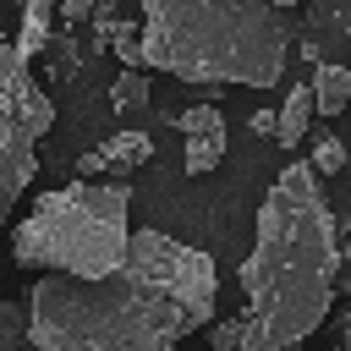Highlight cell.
<instances>
[{
    "instance_id": "cell-1",
    "label": "cell",
    "mask_w": 351,
    "mask_h": 351,
    "mask_svg": "<svg viewBox=\"0 0 351 351\" xmlns=\"http://www.w3.org/2000/svg\"><path fill=\"white\" fill-rule=\"evenodd\" d=\"M214 291L208 252L165 230H132L115 274H38L22 307L38 351H176L181 335L214 324Z\"/></svg>"
},
{
    "instance_id": "cell-2",
    "label": "cell",
    "mask_w": 351,
    "mask_h": 351,
    "mask_svg": "<svg viewBox=\"0 0 351 351\" xmlns=\"http://www.w3.org/2000/svg\"><path fill=\"white\" fill-rule=\"evenodd\" d=\"M340 225L307 159L285 165L258 208V241L241 258V335L247 351H296L335 302Z\"/></svg>"
},
{
    "instance_id": "cell-3",
    "label": "cell",
    "mask_w": 351,
    "mask_h": 351,
    "mask_svg": "<svg viewBox=\"0 0 351 351\" xmlns=\"http://www.w3.org/2000/svg\"><path fill=\"white\" fill-rule=\"evenodd\" d=\"M143 71L181 82L274 88L285 77L291 27L269 0H143Z\"/></svg>"
},
{
    "instance_id": "cell-4",
    "label": "cell",
    "mask_w": 351,
    "mask_h": 351,
    "mask_svg": "<svg viewBox=\"0 0 351 351\" xmlns=\"http://www.w3.org/2000/svg\"><path fill=\"white\" fill-rule=\"evenodd\" d=\"M126 241V181H71L60 192H44L11 230V258L38 274L104 280L121 269Z\"/></svg>"
},
{
    "instance_id": "cell-5",
    "label": "cell",
    "mask_w": 351,
    "mask_h": 351,
    "mask_svg": "<svg viewBox=\"0 0 351 351\" xmlns=\"http://www.w3.org/2000/svg\"><path fill=\"white\" fill-rule=\"evenodd\" d=\"M49 121H55L49 93L38 88L33 66L16 60V44L0 27V225L38 170V137L49 132Z\"/></svg>"
},
{
    "instance_id": "cell-6",
    "label": "cell",
    "mask_w": 351,
    "mask_h": 351,
    "mask_svg": "<svg viewBox=\"0 0 351 351\" xmlns=\"http://www.w3.org/2000/svg\"><path fill=\"white\" fill-rule=\"evenodd\" d=\"M154 159V137L148 132H137V126H126V132H115V137H104L99 143V165H104V176H132L137 165H148Z\"/></svg>"
},
{
    "instance_id": "cell-7",
    "label": "cell",
    "mask_w": 351,
    "mask_h": 351,
    "mask_svg": "<svg viewBox=\"0 0 351 351\" xmlns=\"http://www.w3.org/2000/svg\"><path fill=\"white\" fill-rule=\"evenodd\" d=\"M49 16H55V0H22V22H16V38H11L22 66H33V60L49 49V38H55Z\"/></svg>"
},
{
    "instance_id": "cell-8",
    "label": "cell",
    "mask_w": 351,
    "mask_h": 351,
    "mask_svg": "<svg viewBox=\"0 0 351 351\" xmlns=\"http://www.w3.org/2000/svg\"><path fill=\"white\" fill-rule=\"evenodd\" d=\"M307 93H313V115H340V110L351 104V66H340V60H318Z\"/></svg>"
},
{
    "instance_id": "cell-9",
    "label": "cell",
    "mask_w": 351,
    "mask_h": 351,
    "mask_svg": "<svg viewBox=\"0 0 351 351\" xmlns=\"http://www.w3.org/2000/svg\"><path fill=\"white\" fill-rule=\"evenodd\" d=\"M307 121H313V93H307V82H296L285 93V104L274 110V143L280 148H296L307 137Z\"/></svg>"
},
{
    "instance_id": "cell-10",
    "label": "cell",
    "mask_w": 351,
    "mask_h": 351,
    "mask_svg": "<svg viewBox=\"0 0 351 351\" xmlns=\"http://www.w3.org/2000/svg\"><path fill=\"white\" fill-rule=\"evenodd\" d=\"M148 71H115V82H110V104H115V115H143L148 110Z\"/></svg>"
},
{
    "instance_id": "cell-11",
    "label": "cell",
    "mask_w": 351,
    "mask_h": 351,
    "mask_svg": "<svg viewBox=\"0 0 351 351\" xmlns=\"http://www.w3.org/2000/svg\"><path fill=\"white\" fill-rule=\"evenodd\" d=\"M225 159V132H197V137H186V176H208L214 165Z\"/></svg>"
},
{
    "instance_id": "cell-12",
    "label": "cell",
    "mask_w": 351,
    "mask_h": 351,
    "mask_svg": "<svg viewBox=\"0 0 351 351\" xmlns=\"http://www.w3.org/2000/svg\"><path fill=\"white\" fill-rule=\"evenodd\" d=\"M0 351H38L27 335V307L22 302H0Z\"/></svg>"
},
{
    "instance_id": "cell-13",
    "label": "cell",
    "mask_w": 351,
    "mask_h": 351,
    "mask_svg": "<svg viewBox=\"0 0 351 351\" xmlns=\"http://www.w3.org/2000/svg\"><path fill=\"white\" fill-rule=\"evenodd\" d=\"M313 176L324 181V176H335V170H346V143L335 137V132H313Z\"/></svg>"
},
{
    "instance_id": "cell-14",
    "label": "cell",
    "mask_w": 351,
    "mask_h": 351,
    "mask_svg": "<svg viewBox=\"0 0 351 351\" xmlns=\"http://www.w3.org/2000/svg\"><path fill=\"white\" fill-rule=\"evenodd\" d=\"M170 126L186 132V137H197V132H225V115H219L214 104H192V110H176Z\"/></svg>"
},
{
    "instance_id": "cell-15",
    "label": "cell",
    "mask_w": 351,
    "mask_h": 351,
    "mask_svg": "<svg viewBox=\"0 0 351 351\" xmlns=\"http://www.w3.org/2000/svg\"><path fill=\"white\" fill-rule=\"evenodd\" d=\"M110 49L121 55V66H126V71H143V33H137V22H115Z\"/></svg>"
},
{
    "instance_id": "cell-16",
    "label": "cell",
    "mask_w": 351,
    "mask_h": 351,
    "mask_svg": "<svg viewBox=\"0 0 351 351\" xmlns=\"http://www.w3.org/2000/svg\"><path fill=\"white\" fill-rule=\"evenodd\" d=\"M208 346L214 351H247V335L236 318H219V324H208Z\"/></svg>"
},
{
    "instance_id": "cell-17",
    "label": "cell",
    "mask_w": 351,
    "mask_h": 351,
    "mask_svg": "<svg viewBox=\"0 0 351 351\" xmlns=\"http://www.w3.org/2000/svg\"><path fill=\"white\" fill-rule=\"evenodd\" d=\"M55 5H60V22H66V27H77V22H88V16H93V5H99V0H55Z\"/></svg>"
},
{
    "instance_id": "cell-18",
    "label": "cell",
    "mask_w": 351,
    "mask_h": 351,
    "mask_svg": "<svg viewBox=\"0 0 351 351\" xmlns=\"http://www.w3.org/2000/svg\"><path fill=\"white\" fill-rule=\"evenodd\" d=\"M335 296H351V252H340V269H335Z\"/></svg>"
},
{
    "instance_id": "cell-19",
    "label": "cell",
    "mask_w": 351,
    "mask_h": 351,
    "mask_svg": "<svg viewBox=\"0 0 351 351\" xmlns=\"http://www.w3.org/2000/svg\"><path fill=\"white\" fill-rule=\"evenodd\" d=\"M247 126H252V137H274V110H258Z\"/></svg>"
},
{
    "instance_id": "cell-20",
    "label": "cell",
    "mask_w": 351,
    "mask_h": 351,
    "mask_svg": "<svg viewBox=\"0 0 351 351\" xmlns=\"http://www.w3.org/2000/svg\"><path fill=\"white\" fill-rule=\"evenodd\" d=\"M340 351H351V313H346V324H340Z\"/></svg>"
},
{
    "instance_id": "cell-21",
    "label": "cell",
    "mask_w": 351,
    "mask_h": 351,
    "mask_svg": "<svg viewBox=\"0 0 351 351\" xmlns=\"http://www.w3.org/2000/svg\"><path fill=\"white\" fill-rule=\"evenodd\" d=\"M269 5H274V11H285V5H302V0H269Z\"/></svg>"
},
{
    "instance_id": "cell-22",
    "label": "cell",
    "mask_w": 351,
    "mask_h": 351,
    "mask_svg": "<svg viewBox=\"0 0 351 351\" xmlns=\"http://www.w3.org/2000/svg\"><path fill=\"white\" fill-rule=\"evenodd\" d=\"M335 351H340V346H335Z\"/></svg>"
}]
</instances>
